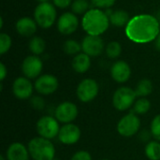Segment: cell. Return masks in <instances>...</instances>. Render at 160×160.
Masks as SVG:
<instances>
[{"instance_id": "6da1fadb", "label": "cell", "mask_w": 160, "mask_h": 160, "mask_svg": "<svg viewBox=\"0 0 160 160\" xmlns=\"http://www.w3.org/2000/svg\"><path fill=\"white\" fill-rule=\"evenodd\" d=\"M125 33L135 43H149L156 40L160 34L159 21L150 14L136 15L127 24Z\"/></svg>"}, {"instance_id": "f1b7e54d", "label": "cell", "mask_w": 160, "mask_h": 160, "mask_svg": "<svg viewBox=\"0 0 160 160\" xmlns=\"http://www.w3.org/2000/svg\"><path fill=\"white\" fill-rule=\"evenodd\" d=\"M150 132L152 136L156 139V141L160 142V114H158L154 117L150 126Z\"/></svg>"}, {"instance_id": "f35d334b", "label": "cell", "mask_w": 160, "mask_h": 160, "mask_svg": "<svg viewBox=\"0 0 160 160\" xmlns=\"http://www.w3.org/2000/svg\"><path fill=\"white\" fill-rule=\"evenodd\" d=\"M101 160H110V159H101Z\"/></svg>"}, {"instance_id": "603a6c76", "label": "cell", "mask_w": 160, "mask_h": 160, "mask_svg": "<svg viewBox=\"0 0 160 160\" xmlns=\"http://www.w3.org/2000/svg\"><path fill=\"white\" fill-rule=\"evenodd\" d=\"M46 48L45 40L40 37H33L29 41V50L34 55H39L43 53Z\"/></svg>"}, {"instance_id": "277c9868", "label": "cell", "mask_w": 160, "mask_h": 160, "mask_svg": "<svg viewBox=\"0 0 160 160\" xmlns=\"http://www.w3.org/2000/svg\"><path fill=\"white\" fill-rule=\"evenodd\" d=\"M34 20L39 27L43 29L50 28L56 20L55 6L50 2L39 3L35 8Z\"/></svg>"}, {"instance_id": "8d00e7d4", "label": "cell", "mask_w": 160, "mask_h": 160, "mask_svg": "<svg viewBox=\"0 0 160 160\" xmlns=\"http://www.w3.org/2000/svg\"><path fill=\"white\" fill-rule=\"evenodd\" d=\"M0 160H7V158L4 156H0Z\"/></svg>"}, {"instance_id": "1f68e13d", "label": "cell", "mask_w": 160, "mask_h": 160, "mask_svg": "<svg viewBox=\"0 0 160 160\" xmlns=\"http://www.w3.org/2000/svg\"><path fill=\"white\" fill-rule=\"evenodd\" d=\"M70 160H92V156L85 150H80L71 157Z\"/></svg>"}, {"instance_id": "9c48e42d", "label": "cell", "mask_w": 160, "mask_h": 160, "mask_svg": "<svg viewBox=\"0 0 160 160\" xmlns=\"http://www.w3.org/2000/svg\"><path fill=\"white\" fill-rule=\"evenodd\" d=\"M79 111L75 103L70 101H64L57 105L54 110V117L62 124L72 123L78 116Z\"/></svg>"}, {"instance_id": "5b68a950", "label": "cell", "mask_w": 160, "mask_h": 160, "mask_svg": "<svg viewBox=\"0 0 160 160\" xmlns=\"http://www.w3.org/2000/svg\"><path fill=\"white\" fill-rule=\"evenodd\" d=\"M135 90L128 86L119 87L112 96V105L119 112H125L133 107L137 100Z\"/></svg>"}, {"instance_id": "ac0fdd59", "label": "cell", "mask_w": 160, "mask_h": 160, "mask_svg": "<svg viewBox=\"0 0 160 160\" xmlns=\"http://www.w3.org/2000/svg\"><path fill=\"white\" fill-rule=\"evenodd\" d=\"M38 28V23L35 20L29 17H22L16 22V30L22 37L33 36Z\"/></svg>"}, {"instance_id": "836d02e7", "label": "cell", "mask_w": 160, "mask_h": 160, "mask_svg": "<svg viewBox=\"0 0 160 160\" xmlns=\"http://www.w3.org/2000/svg\"><path fill=\"white\" fill-rule=\"evenodd\" d=\"M7 74H8V69H7V68H6V66H5L3 63H1V64H0V80H1V82H3V81L5 80Z\"/></svg>"}, {"instance_id": "30bf717a", "label": "cell", "mask_w": 160, "mask_h": 160, "mask_svg": "<svg viewBox=\"0 0 160 160\" xmlns=\"http://www.w3.org/2000/svg\"><path fill=\"white\" fill-rule=\"evenodd\" d=\"M59 86L57 78L52 74H43L36 79L34 87L35 90L42 96H49L53 94Z\"/></svg>"}, {"instance_id": "5bb4252c", "label": "cell", "mask_w": 160, "mask_h": 160, "mask_svg": "<svg viewBox=\"0 0 160 160\" xmlns=\"http://www.w3.org/2000/svg\"><path fill=\"white\" fill-rule=\"evenodd\" d=\"M35 87L30 79L26 77H19L12 83V93L19 99H28L32 97Z\"/></svg>"}, {"instance_id": "2e32d148", "label": "cell", "mask_w": 160, "mask_h": 160, "mask_svg": "<svg viewBox=\"0 0 160 160\" xmlns=\"http://www.w3.org/2000/svg\"><path fill=\"white\" fill-rule=\"evenodd\" d=\"M111 76L116 82L124 83L129 80L131 68L127 62L123 60L116 61L111 68Z\"/></svg>"}, {"instance_id": "4dcf8cb0", "label": "cell", "mask_w": 160, "mask_h": 160, "mask_svg": "<svg viewBox=\"0 0 160 160\" xmlns=\"http://www.w3.org/2000/svg\"><path fill=\"white\" fill-rule=\"evenodd\" d=\"M30 104L36 110H43L44 107H45V101H44V99L41 97H38V96H36V97L31 98Z\"/></svg>"}, {"instance_id": "7a4b0ae2", "label": "cell", "mask_w": 160, "mask_h": 160, "mask_svg": "<svg viewBox=\"0 0 160 160\" xmlns=\"http://www.w3.org/2000/svg\"><path fill=\"white\" fill-rule=\"evenodd\" d=\"M110 18L106 12L99 8L89 9L82 17V25L84 31L90 36H100L110 26Z\"/></svg>"}, {"instance_id": "8992f818", "label": "cell", "mask_w": 160, "mask_h": 160, "mask_svg": "<svg viewBox=\"0 0 160 160\" xmlns=\"http://www.w3.org/2000/svg\"><path fill=\"white\" fill-rule=\"evenodd\" d=\"M36 128L39 137L52 141L54 138L58 137L61 127L55 117L45 115L38 120Z\"/></svg>"}, {"instance_id": "74e56055", "label": "cell", "mask_w": 160, "mask_h": 160, "mask_svg": "<svg viewBox=\"0 0 160 160\" xmlns=\"http://www.w3.org/2000/svg\"><path fill=\"white\" fill-rule=\"evenodd\" d=\"M53 160H59V159H56V158H54V159H53Z\"/></svg>"}, {"instance_id": "4316f807", "label": "cell", "mask_w": 160, "mask_h": 160, "mask_svg": "<svg viewBox=\"0 0 160 160\" xmlns=\"http://www.w3.org/2000/svg\"><path fill=\"white\" fill-rule=\"evenodd\" d=\"M90 4L87 0H74L71 4V9L74 14H85L89 10Z\"/></svg>"}, {"instance_id": "4fadbf2b", "label": "cell", "mask_w": 160, "mask_h": 160, "mask_svg": "<svg viewBox=\"0 0 160 160\" xmlns=\"http://www.w3.org/2000/svg\"><path fill=\"white\" fill-rule=\"evenodd\" d=\"M82 49L90 57L100 55L104 51V42L99 36L87 35L82 42Z\"/></svg>"}, {"instance_id": "d4e9b609", "label": "cell", "mask_w": 160, "mask_h": 160, "mask_svg": "<svg viewBox=\"0 0 160 160\" xmlns=\"http://www.w3.org/2000/svg\"><path fill=\"white\" fill-rule=\"evenodd\" d=\"M63 50L67 54L69 55H77L81 52L82 49V43H79L77 40L74 39H68L65 41Z\"/></svg>"}, {"instance_id": "3957f363", "label": "cell", "mask_w": 160, "mask_h": 160, "mask_svg": "<svg viewBox=\"0 0 160 160\" xmlns=\"http://www.w3.org/2000/svg\"><path fill=\"white\" fill-rule=\"evenodd\" d=\"M30 158L33 160H53L55 147L51 140L42 137H36L30 140L27 144Z\"/></svg>"}, {"instance_id": "8fae6325", "label": "cell", "mask_w": 160, "mask_h": 160, "mask_svg": "<svg viewBox=\"0 0 160 160\" xmlns=\"http://www.w3.org/2000/svg\"><path fill=\"white\" fill-rule=\"evenodd\" d=\"M43 68V62L38 55L27 56L22 64V71L24 77L32 80L40 76Z\"/></svg>"}, {"instance_id": "d6a6232c", "label": "cell", "mask_w": 160, "mask_h": 160, "mask_svg": "<svg viewBox=\"0 0 160 160\" xmlns=\"http://www.w3.org/2000/svg\"><path fill=\"white\" fill-rule=\"evenodd\" d=\"M53 5L59 8H67L72 4V0H52Z\"/></svg>"}, {"instance_id": "ba28073f", "label": "cell", "mask_w": 160, "mask_h": 160, "mask_svg": "<svg viewBox=\"0 0 160 160\" xmlns=\"http://www.w3.org/2000/svg\"><path fill=\"white\" fill-rule=\"evenodd\" d=\"M99 92L98 83L94 79H83L77 86L76 94L80 101L88 103L94 100Z\"/></svg>"}, {"instance_id": "d590c367", "label": "cell", "mask_w": 160, "mask_h": 160, "mask_svg": "<svg viewBox=\"0 0 160 160\" xmlns=\"http://www.w3.org/2000/svg\"><path fill=\"white\" fill-rule=\"evenodd\" d=\"M38 2H40V3H45V2H49L50 0H38Z\"/></svg>"}, {"instance_id": "e575fe53", "label": "cell", "mask_w": 160, "mask_h": 160, "mask_svg": "<svg viewBox=\"0 0 160 160\" xmlns=\"http://www.w3.org/2000/svg\"><path fill=\"white\" fill-rule=\"evenodd\" d=\"M156 47H157L158 50L160 51V34L158 35V37L157 38V39H156Z\"/></svg>"}, {"instance_id": "484cf974", "label": "cell", "mask_w": 160, "mask_h": 160, "mask_svg": "<svg viewBox=\"0 0 160 160\" xmlns=\"http://www.w3.org/2000/svg\"><path fill=\"white\" fill-rule=\"evenodd\" d=\"M106 54L111 59H116L122 52L121 44L117 41H112L106 46Z\"/></svg>"}, {"instance_id": "9a60e30c", "label": "cell", "mask_w": 160, "mask_h": 160, "mask_svg": "<svg viewBox=\"0 0 160 160\" xmlns=\"http://www.w3.org/2000/svg\"><path fill=\"white\" fill-rule=\"evenodd\" d=\"M79 26V20L73 12L63 13L57 21V29L63 35L73 34Z\"/></svg>"}, {"instance_id": "ab89813d", "label": "cell", "mask_w": 160, "mask_h": 160, "mask_svg": "<svg viewBox=\"0 0 160 160\" xmlns=\"http://www.w3.org/2000/svg\"><path fill=\"white\" fill-rule=\"evenodd\" d=\"M159 23H160V21H159Z\"/></svg>"}, {"instance_id": "52a82bcc", "label": "cell", "mask_w": 160, "mask_h": 160, "mask_svg": "<svg viewBox=\"0 0 160 160\" xmlns=\"http://www.w3.org/2000/svg\"><path fill=\"white\" fill-rule=\"evenodd\" d=\"M140 128H141V119L134 112H130L124 115L119 120L116 127L117 132L121 136L126 138L134 136L139 132Z\"/></svg>"}, {"instance_id": "83f0119b", "label": "cell", "mask_w": 160, "mask_h": 160, "mask_svg": "<svg viewBox=\"0 0 160 160\" xmlns=\"http://www.w3.org/2000/svg\"><path fill=\"white\" fill-rule=\"evenodd\" d=\"M11 38L6 33L0 34V54H5L11 47Z\"/></svg>"}, {"instance_id": "f546056e", "label": "cell", "mask_w": 160, "mask_h": 160, "mask_svg": "<svg viewBox=\"0 0 160 160\" xmlns=\"http://www.w3.org/2000/svg\"><path fill=\"white\" fill-rule=\"evenodd\" d=\"M116 0H91L93 6H95L97 8H109L114 5Z\"/></svg>"}, {"instance_id": "44dd1931", "label": "cell", "mask_w": 160, "mask_h": 160, "mask_svg": "<svg viewBox=\"0 0 160 160\" xmlns=\"http://www.w3.org/2000/svg\"><path fill=\"white\" fill-rule=\"evenodd\" d=\"M135 92H136L137 97H139V98H146L147 96L151 95L153 92L152 82L148 79L141 80L137 84Z\"/></svg>"}, {"instance_id": "d6986e66", "label": "cell", "mask_w": 160, "mask_h": 160, "mask_svg": "<svg viewBox=\"0 0 160 160\" xmlns=\"http://www.w3.org/2000/svg\"><path fill=\"white\" fill-rule=\"evenodd\" d=\"M91 67L90 56L84 52H80L75 55L72 60V68L77 73H85Z\"/></svg>"}, {"instance_id": "7402d4cb", "label": "cell", "mask_w": 160, "mask_h": 160, "mask_svg": "<svg viewBox=\"0 0 160 160\" xmlns=\"http://www.w3.org/2000/svg\"><path fill=\"white\" fill-rule=\"evenodd\" d=\"M144 151L148 159L160 160V142L158 141L148 142Z\"/></svg>"}, {"instance_id": "ffe728a7", "label": "cell", "mask_w": 160, "mask_h": 160, "mask_svg": "<svg viewBox=\"0 0 160 160\" xmlns=\"http://www.w3.org/2000/svg\"><path fill=\"white\" fill-rule=\"evenodd\" d=\"M110 22L112 24L117 27H122V26H127L128 22L130 21L129 15L127 11L118 9L115 11H112L110 15Z\"/></svg>"}, {"instance_id": "e0dca14e", "label": "cell", "mask_w": 160, "mask_h": 160, "mask_svg": "<svg viewBox=\"0 0 160 160\" xmlns=\"http://www.w3.org/2000/svg\"><path fill=\"white\" fill-rule=\"evenodd\" d=\"M5 157L7 160H29L30 154L27 146L16 142L8 145Z\"/></svg>"}, {"instance_id": "7c38bea8", "label": "cell", "mask_w": 160, "mask_h": 160, "mask_svg": "<svg viewBox=\"0 0 160 160\" xmlns=\"http://www.w3.org/2000/svg\"><path fill=\"white\" fill-rule=\"evenodd\" d=\"M82 136V131L80 128L72 123L65 124L61 127L59 134H58V140L61 143L65 145H72L79 142Z\"/></svg>"}, {"instance_id": "cb8c5ba5", "label": "cell", "mask_w": 160, "mask_h": 160, "mask_svg": "<svg viewBox=\"0 0 160 160\" xmlns=\"http://www.w3.org/2000/svg\"><path fill=\"white\" fill-rule=\"evenodd\" d=\"M133 112L137 115H142L149 112L151 109V103L146 98H139L133 105Z\"/></svg>"}]
</instances>
